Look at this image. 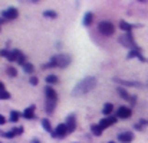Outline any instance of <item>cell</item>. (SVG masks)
<instances>
[{"mask_svg": "<svg viewBox=\"0 0 148 143\" xmlns=\"http://www.w3.org/2000/svg\"><path fill=\"white\" fill-rule=\"evenodd\" d=\"M30 143H40V140H39V139H33Z\"/></svg>", "mask_w": 148, "mask_h": 143, "instance_id": "cell-33", "label": "cell"}, {"mask_svg": "<svg viewBox=\"0 0 148 143\" xmlns=\"http://www.w3.org/2000/svg\"><path fill=\"white\" fill-rule=\"evenodd\" d=\"M22 133H23V127H22V126H19V127L10 129V132H6L3 136H4V137H7V139H12V137H14V136L22 135Z\"/></svg>", "mask_w": 148, "mask_h": 143, "instance_id": "cell-12", "label": "cell"}, {"mask_svg": "<svg viewBox=\"0 0 148 143\" xmlns=\"http://www.w3.org/2000/svg\"><path fill=\"white\" fill-rule=\"evenodd\" d=\"M118 28H119V29H122V31H125V32L128 33V32H131V31H132V28H134V26H132L131 23L125 22V20H119V26H118Z\"/></svg>", "mask_w": 148, "mask_h": 143, "instance_id": "cell-18", "label": "cell"}, {"mask_svg": "<svg viewBox=\"0 0 148 143\" xmlns=\"http://www.w3.org/2000/svg\"><path fill=\"white\" fill-rule=\"evenodd\" d=\"M92 22H94V13H92V12H86V13L84 15L82 25L88 28V26H91V25H92Z\"/></svg>", "mask_w": 148, "mask_h": 143, "instance_id": "cell-14", "label": "cell"}, {"mask_svg": "<svg viewBox=\"0 0 148 143\" xmlns=\"http://www.w3.org/2000/svg\"><path fill=\"white\" fill-rule=\"evenodd\" d=\"M45 110H46V113L48 114H52L53 111H55V107H56V101H52V100H46V103H45Z\"/></svg>", "mask_w": 148, "mask_h": 143, "instance_id": "cell-17", "label": "cell"}, {"mask_svg": "<svg viewBox=\"0 0 148 143\" xmlns=\"http://www.w3.org/2000/svg\"><path fill=\"white\" fill-rule=\"evenodd\" d=\"M116 120H118V117L109 116V117H105V119H102V120L99 121V126H101V129H102V130H105V129H108L109 126L115 124V123H116Z\"/></svg>", "mask_w": 148, "mask_h": 143, "instance_id": "cell-8", "label": "cell"}, {"mask_svg": "<svg viewBox=\"0 0 148 143\" xmlns=\"http://www.w3.org/2000/svg\"><path fill=\"white\" fill-rule=\"evenodd\" d=\"M45 95H46V100H52V101H56L58 100V93L50 85L45 87Z\"/></svg>", "mask_w": 148, "mask_h": 143, "instance_id": "cell-13", "label": "cell"}, {"mask_svg": "<svg viewBox=\"0 0 148 143\" xmlns=\"http://www.w3.org/2000/svg\"><path fill=\"white\" fill-rule=\"evenodd\" d=\"M98 29L103 36H112L114 32H115V26L111 22H108V20H102L98 25Z\"/></svg>", "mask_w": 148, "mask_h": 143, "instance_id": "cell-3", "label": "cell"}, {"mask_svg": "<svg viewBox=\"0 0 148 143\" xmlns=\"http://www.w3.org/2000/svg\"><path fill=\"white\" fill-rule=\"evenodd\" d=\"M131 114H132V110H131L130 107H125V106H121V107H118V110H116V117H118V119H122V120L130 119Z\"/></svg>", "mask_w": 148, "mask_h": 143, "instance_id": "cell-7", "label": "cell"}, {"mask_svg": "<svg viewBox=\"0 0 148 143\" xmlns=\"http://www.w3.org/2000/svg\"><path fill=\"white\" fill-rule=\"evenodd\" d=\"M43 16L48 17V19H56V17H58V13H56L55 10H45V12H43Z\"/></svg>", "mask_w": 148, "mask_h": 143, "instance_id": "cell-26", "label": "cell"}, {"mask_svg": "<svg viewBox=\"0 0 148 143\" xmlns=\"http://www.w3.org/2000/svg\"><path fill=\"white\" fill-rule=\"evenodd\" d=\"M116 93L121 95V97H122L124 100H128V101L131 100V95L128 94V93H127V90H124L122 87H118V88H116Z\"/></svg>", "mask_w": 148, "mask_h": 143, "instance_id": "cell-23", "label": "cell"}, {"mask_svg": "<svg viewBox=\"0 0 148 143\" xmlns=\"http://www.w3.org/2000/svg\"><path fill=\"white\" fill-rule=\"evenodd\" d=\"M45 81H46V84H48V85H52V84H58V81H59V78H58L56 75H53V74H50V75H48V77L45 78Z\"/></svg>", "mask_w": 148, "mask_h": 143, "instance_id": "cell-22", "label": "cell"}, {"mask_svg": "<svg viewBox=\"0 0 148 143\" xmlns=\"http://www.w3.org/2000/svg\"><path fill=\"white\" fill-rule=\"evenodd\" d=\"M35 110H36V106H33V104H32V106H29V107L23 111V114H22V116H23L25 119H27V120H33V119L36 117V116H35Z\"/></svg>", "mask_w": 148, "mask_h": 143, "instance_id": "cell-11", "label": "cell"}, {"mask_svg": "<svg viewBox=\"0 0 148 143\" xmlns=\"http://www.w3.org/2000/svg\"><path fill=\"white\" fill-rule=\"evenodd\" d=\"M10 98H12V94H10L7 90L0 91V100H10Z\"/></svg>", "mask_w": 148, "mask_h": 143, "instance_id": "cell-27", "label": "cell"}, {"mask_svg": "<svg viewBox=\"0 0 148 143\" xmlns=\"http://www.w3.org/2000/svg\"><path fill=\"white\" fill-rule=\"evenodd\" d=\"M119 39V42L124 45L125 48H128L130 51H132V49H137V44H135V41H134V38H132V33L131 32H128V33H125V35H122V36H119L118 38Z\"/></svg>", "mask_w": 148, "mask_h": 143, "instance_id": "cell-4", "label": "cell"}, {"mask_svg": "<svg viewBox=\"0 0 148 143\" xmlns=\"http://www.w3.org/2000/svg\"><path fill=\"white\" fill-rule=\"evenodd\" d=\"M91 132H92V135H95V136H101L103 130L101 129L99 124H92V126H91Z\"/></svg>", "mask_w": 148, "mask_h": 143, "instance_id": "cell-24", "label": "cell"}, {"mask_svg": "<svg viewBox=\"0 0 148 143\" xmlns=\"http://www.w3.org/2000/svg\"><path fill=\"white\" fill-rule=\"evenodd\" d=\"M23 71H25L26 74H33V72H35V67H33L30 62H26V64L23 65Z\"/></svg>", "mask_w": 148, "mask_h": 143, "instance_id": "cell-25", "label": "cell"}, {"mask_svg": "<svg viewBox=\"0 0 148 143\" xmlns=\"http://www.w3.org/2000/svg\"><path fill=\"white\" fill-rule=\"evenodd\" d=\"M132 140H134V133H132V132H130V130L122 132V133H119V135H118V142H121V143H131Z\"/></svg>", "mask_w": 148, "mask_h": 143, "instance_id": "cell-9", "label": "cell"}, {"mask_svg": "<svg viewBox=\"0 0 148 143\" xmlns=\"http://www.w3.org/2000/svg\"><path fill=\"white\" fill-rule=\"evenodd\" d=\"M7 75H9V77H16V75H17V69L13 68V67H9V68H7Z\"/></svg>", "mask_w": 148, "mask_h": 143, "instance_id": "cell-28", "label": "cell"}, {"mask_svg": "<svg viewBox=\"0 0 148 143\" xmlns=\"http://www.w3.org/2000/svg\"><path fill=\"white\" fill-rule=\"evenodd\" d=\"M66 127H68V132L69 133H73L75 130H76V119H75V116L73 114H69L68 117H66Z\"/></svg>", "mask_w": 148, "mask_h": 143, "instance_id": "cell-10", "label": "cell"}, {"mask_svg": "<svg viewBox=\"0 0 148 143\" xmlns=\"http://www.w3.org/2000/svg\"><path fill=\"white\" fill-rule=\"evenodd\" d=\"M3 90H6V88H4V84L0 81V91H3Z\"/></svg>", "mask_w": 148, "mask_h": 143, "instance_id": "cell-32", "label": "cell"}, {"mask_svg": "<svg viewBox=\"0 0 148 143\" xmlns=\"http://www.w3.org/2000/svg\"><path fill=\"white\" fill-rule=\"evenodd\" d=\"M6 121H7V120H6V117H4L3 114H0V126H3Z\"/></svg>", "mask_w": 148, "mask_h": 143, "instance_id": "cell-31", "label": "cell"}, {"mask_svg": "<svg viewBox=\"0 0 148 143\" xmlns=\"http://www.w3.org/2000/svg\"><path fill=\"white\" fill-rule=\"evenodd\" d=\"M29 83H30L32 85H38V83H39V78H38V77H35V75H32V77L29 78Z\"/></svg>", "mask_w": 148, "mask_h": 143, "instance_id": "cell-29", "label": "cell"}, {"mask_svg": "<svg viewBox=\"0 0 148 143\" xmlns=\"http://www.w3.org/2000/svg\"><path fill=\"white\" fill-rule=\"evenodd\" d=\"M1 17L4 20H13V19H17L19 17V10L16 7H7L1 12Z\"/></svg>", "mask_w": 148, "mask_h": 143, "instance_id": "cell-5", "label": "cell"}, {"mask_svg": "<svg viewBox=\"0 0 148 143\" xmlns=\"http://www.w3.org/2000/svg\"><path fill=\"white\" fill-rule=\"evenodd\" d=\"M0 143H1V142H0Z\"/></svg>", "mask_w": 148, "mask_h": 143, "instance_id": "cell-36", "label": "cell"}, {"mask_svg": "<svg viewBox=\"0 0 148 143\" xmlns=\"http://www.w3.org/2000/svg\"><path fill=\"white\" fill-rule=\"evenodd\" d=\"M20 113L19 111H10V117H9V121H12V123H16V121H19V119H20Z\"/></svg>", "mask_w": 148, "mask_h": 143, "instance_id": "cell-21", "label": "cell"}, {"mask_svg": "<svg viewBox=\"0 0 148 143\" xmlns=\"http://www.w3.org/2000/svg\"><path fill=\"white\" fill-rule=\"evenodd\" d=\"M68 133H69V132H68L66 124H65V123H60V124L56 126V129L53 130L52 136H53V137H58V139H62V137H65Z\"/></svg>", "mask_w": 148, "mask_h": 143, "instance_id": "cell-6", "label": "cell"}, {"mask_svg": "<svg viewBox=\"0 0 148 143\" xmlns=\"http://www.w3.org/2000/svg\"><path fill=\"white\" fill-rule=\"evenodd\" d=\"M115 83H119L122 85H127V87H140L141 84L140 83H134V81H127V80H122V78H114Z\"/></svg>", "mask_w": 148, "mask_h": 143, "instance_id": "cell-16", "label": "cell"}, {"mask_svg": "<svg viewBox=\"0 0 148 143\" xmlns=\"http://www.w3.org/2000/svg\"><path fill=\"white\" fill-rule=\"evenodd\" d=\"M42 127L45 129V132L53 133V129H52V124H50L49 119H43V120H42Z\"/></svg>", "mask_w": 148, "mask_h": 143, "instance_id": "cell-20", "label": "cell"}, {"mask_svg": "<svg viewBox=\"0 0 148 143\" xmlns=\"http://www.w3.org/2000/svg\"><path fill=\"white\" fill-rule=\"evenodd\" d=\"M56 61V67L58 68H66L71 62H72V56L69 53H58L53 56Z\"/></svg>", "mask_w": 148, "mask_h": 143, "instance_id": "cell-2", "label": "cell"}, {"mask_svg": "<svg viewBox=\"0 0 148 143\" xmlns=\"http://www.w3.org/2000/svg\"><path fill=\"white\" fill-rule=\"evenodd\" d=\"M108 143H118V142H108Z\"/></svg>", "mask_w": 148, "mask_h": 143, "instance_id": "cell-35", "label": "cell"}, {"mask_svg": "<svg viewBox=\"0 0 148 143\" xmlns=\"http://www.w3.org/2000/svg\"><path fill=\"white\" fill-rule=\"evenodd\" d=\"M3 23H4V19H3V17H0V26H3Z\"/></svg>", "mask_w": 148, "mask_h": 143, "instance_id": "cell-34", "label": "cell"}, {"mask_svg": "<svg viewBox=\"0 0 148 143\" xmlns=\"http://www.w3.org/2000/svg\"><path fill=\"white\" fill-rule=\"evenodd\" d=\"M0 55L4 56V58H7V56L10 55V51H9V49H1V51H0Z\"/></svg>", "mask_w": 148, "mask_h": 143, "instance_id": "cell-30", "label": "cell"}, {"mask_svg": "<svg viewBox=\"0 0 148 143\" xmlns=\"http://www.w3.org/2000/svg\"><path fill=\"white\" fill-rule=\"evenodd\" d=\"M97 78L95 77H85L84 80H81L75 88L72 90V95L73 97H81V95H85L88 93H91L95 87H97Z\"/></svg>", "mask_w": 148, "mask_h": 143, "instance_id": "cell-1", "label": "cell"}, {"mask_svg": "<svg viewBox=\"0 0 148 143\" xmlns=\"http://www.w3.org/2000/svg\"><path fill=\"white\" fill-rule=\"evenodd\" d=\"M114 111V104H111V103H106V104H103V108H102V113H103V116L105 117H109V114Z\"/></svg>", "mask_w": 148, "mask_h": 143, "instance_id": "cell-19", "label": "cell"}, {"mask_svg": "<svg viewBox=\"0 0 148 143\" xmlns=\"http://www.w3.org/2000/svg\"><path fill=\"white\" fill-rule=\"evenodd\" d=\"M14 53H16V64H19V65H25L26 64V56H25V53L22 52V51H19V49H14Z\"/></svg>", "mask_w": 148, "mask_h": 143, "instance_id": "cell-15", "label": "cell"}]
</instances>
